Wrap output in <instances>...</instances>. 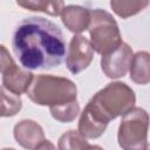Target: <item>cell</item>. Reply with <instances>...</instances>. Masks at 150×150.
Segmentation results:
<instances>
[{
	"label": "cell",
	"instance_id": "cell-16",
	"mask_svg": "<svg viewBox=\"0 0 150 150\" xmlns=\"http://www.w3.org/2000/svg\"><path fill=\"white\" fill-rule=\"evenodd\" d=\"M49 110L54 120L62 123H69V122H73L80 114V105L77 101H73L66 104L50 107Z\"/></svg>",
	"mask_w": 150,
	"mask_h": 150
},
{
	"label": "cell",
	"instance_id": "cell-2",
	"mask_svg": "<svg viewBox=\"0 0 150 150\" xmlns=\"http://www.w3.org/2000/svg\"><path fill=\"white\" fill-rule=\"evenodd\" d=\"M135 102L136 95L127 83H108L82 110L77 131L86 138H98L104 134L109 122L132 109Z\"/></svg>",
	"mask_w": 150,
	"mask_h": 150
},
{
	"label": "cell",
	"instance_id": "cell-9",
	"mask_svg": "<svg viewBox=\"0 0 150 150\" xmlns=\"http://www.w3.org/2000/svg\"><path fill=\"white\" fill-rule=\"evenodd\" d=\"M34 74L30 70L19 67L16 63L2 74V86L11 93L20 96L26 93L33 81Z\"/></svg>",
	"mask_w": 150,
	"mask_h": 150
},
{
	"label": "cell",
	"instance_id": "cell-19",
	"mask_svg": "<svg viewBox=\"0 0 150 150\" xmlns=\"http://www.w3.org/2000/svg\"><path fill=\"white\" fill-rule=\"evenodd\" d=\"M88 150H104V149H103V148H101L100 145H96V144H94V145H93V144H90V145H89V148H88Z\"/></svg>",
	"mask_w": 150,
	"mask_h": 150
},
{
	"label": "cell",
	"instance_id": "cell-20",
	"mask_svg": "<svg viewBox=\"0 0 150 150\" xmlns=\"http://www.w3.org/2000/svg\"><path fill=\"white\" fill-rule=\"evenodd\" d=\"M2 150H15V149H13V148H5V149H2Z\"/></svg>",
	"mask_w": 150,
	"mask_h": 150
},
{
	"label": "cell",
	"instance_id": "cell-8",
	"mask_svg": "<svg viewBox=\"0 0 150 150\" xmlns=\"http://www.w3.org/2000/svg\"><path fill=\"white\" fill-rule=\"evenodd\" d=\"M13 135L19 145L26 150H34L45 138L43 129L32 120H22L14 125Z\"/></svg>",
	"mask_w": 150,
	"mask_h": 150
},
{
	"label": "cell",
	"instance_id": "cell-4",
	"mask_svg": "<svg viewBox=\"0 0 150 150\" xmlns=\"http://www.w3.org/2000/svg\"><path fill=\"white\" fill-rule=\"evenodd\" d=\"M88 32L93 50L102 56L108 55L123 42L116 20L109 12L101 8L90 11Z\"/></svg>",
	"mask_w": 150,
	"mask_h": 150
},
{
	"label": "cell",
	"instance_id": "cell-17",
	"mask_svg": "<svg viewBox=\"0 0 150 150\" xmlns=\"http://www.w3.org/2000/svg\"><path fill=\"white\" fill-rule=\"evenodd\" d=\"M15 64L13 57L11 56L9 52L4 45H0V73L7 71L9 68H12Z\"/></svg>",
	"mask_w": 150,
	"mask_h": 150
},
{
	"label": "cell",
	"instance_id": "cell-13",
	"mask_svg": "<svg viewBox=\"0 0 150 150\" xmlns=\"http://www.w3.org/2000/svg\"><path fill=\"white\" fill-rule=\"evenodd\" d=\"M89 142L77 130L62 134L57 142V150H88Z\"/></svg>",
	"mask_w": 150,
	"mask_h": 150
},
{
	"label": "cell",
	"instance_id": "cell-18",
	"mask_svg": "<svg viewBox=\"0 0 150 150\" xmlns=\"http://www.w3.org/2000/svg\"><path fill=\"white\" fill-rule=\"evenodd\" d=\"M34 150H57L56 146L48 139H45L42 143H40Z\"/></svg>",
	"mask_w": 150,
	"mask_h": 150
},
{
	"label": "cell",
	"instance_id": "cell-6",
	"mask_svg": "<svg viewBox=\"0 0 150 150\" xmlns=\"http://www.w3.org/2000/svg\"><path fill=\"white\" fill-rule=\"evenodd\" d=\"M94 57V50L87 38L81 34L74 35L66 54V66L71 74H79L89 67Z\"/></svg>",
	"mask_w": 150,
	"mask_h": 150
},
{
	"label": "cell",
	"instance_id": "cell-10",
	"mask_svg": "<svg viewBox=\"0 0 150 150\" xmlns=\"http://www.w3.org/2000/svg\"><path fill=\"white\" fill-rule=\"evenodd\" d=\"M61 20L66 28H68V30L77 35L88 29L90 21V11L77 5L64 6L61 13Z\"/></svg>",
	"mask_w": 150,
	"mask_h": 150
},
{
	"label": "cell",
	"instance_id": "cell-12",
	"mask_svg": "<svg viewBox=\"0 0 150 150\" xmlns=\"http://www.w3.org/2000/svg\"><path fill=\"white\" fill-rule=\"evenodd\" d=\"M22 108L21 97L0 86V117L15 116Z\"/></svg>",
	"mask_w": 150,
	"mask_h": 150
},
{
	"label": "cell",
	"instance_id": "cell-15",
	"mask_svg": "<svg viewBox=\"0 0 150 150\" xmlns=\"http://www.w3.org/2000/svg\"><path fill=\"white\" fill-rule=\"evenodd\" d=\"M148 5H149V1H130V0L129 1H121V0L110 1L111 9L123 19H127L129 16H132L139 13Z\"/></svg>",
	"mask_w": 150,
	"mask_h": 150
},
{
	"label": "cell",
	"instance_id": "cell-7",
	"mask_svg": "<svg viewBox=\"0 0 150 150\" xmlns=\"http://www.w3.org/2000/svg\"><path fill=\"white\" fill-rule=\"evenodd\" d=\"M134 56L131 47L122 42L115 50L101 59V69L110 79H120L129 71L130 62Z\"/></svg>",
	"mask_w": 150,
	"mask_h": 150
},
{
	"label": "cell",
	"instance_id": "cell-5",
	"mask_svg": "<svg viewBox=\"0 0 150 150\" xmlns=\"http://www.w3.org/2000/svg\"><path fill=\"white\" fill-rule=\"evenodd\" d=\"M149 115L139 108L134 107L127 111L121 120L117 141L122 150H146L148 149Z\"/></svg>",
	"mask_w": 150,
	"mask_h": 150
},
{
	"label": "cell",
	"instance_id": "cell-3",
	"mask_svg": "<svg viewBox=\"0 0 150 150\" xmlns=\"http://www.w3.org/2000/svg\"><path fill=\"white\" fill-rule=\"evenodd\" d=\"M26 94L33 103L50 108L76 101L77 88L69 79L40 74L33 77Z\"/></svg>",
	"mask_w": 150,
	"mask_h": 150
},
{
	"label": "cell",
	"instance_id": "cell-11",
	"mask_svg": "<svg viewBox=\"0 0 150 150\" xmlns=\"http://www.w3.org/2000/svg\"><path fill=\"white\" fill-rule=\"evenodd\" d=\"M130 79L137 83L145 86L150 82V55L148 52H137L134 54L130 67Z\"/></svg>",
	"mask_w": 150,
	"mask_h": 150
},
{
	"label": "cell",
	"instance_id": "cell-14",
	"mask_svg": "<svg viewBox=\"0 0 150 150\" xmlns=\"http://www.w3.org/2000/svg\"><path fill=\"white\" fill-rule=\"evenodd\" d=\"M16 5L29 11L42 12L53 16L61 15L64 7L63 1H16Z\"/></svg>",
	"mask_w": 150,
	"mask_h": 150
},
{
	"label": "cell",
	"instance_id": "cell-1",
	"mask_svg": "<svg viewBox=\"0 0 150 150\" xmlns=\"http://www.w3.org/2000/svg\"><path fill=\"white\" fill-rule=\"evenodd\" d=\"M12 48L22 68L49 70L66 56V40L61 28L42 16L25 18L16 26Z\"/></svg>",
	"mask_w": 150,
	"mask_h": 150
}]
</instances>
